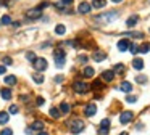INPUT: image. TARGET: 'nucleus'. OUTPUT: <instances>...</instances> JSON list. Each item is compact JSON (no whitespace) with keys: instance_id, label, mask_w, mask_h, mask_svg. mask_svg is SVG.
Segmentation results:
<instances>
[{"instance_id":"1","label":"nucleus","mask_w":150,"mask_h":135,"mask_svg":"<svg viewBox=\"0 0 150 135\" xmlns=\"http://www.w3.org/2000/svg\"><path fill=\"white\" fill-rule=\"evenodd\" d=\"M118 16H119L118 11H108V13H103V15L95 16V21H98V23H102V24H110V23L115 21Z\"/></svg>"},{"instance_id":"2","label":"nucleus","mask_w":150,"mask_h":135,"mask_svg":"<svg viewBox=\"0 0 150 135\" xmlns=\"http://www.w3.org/2000/svg\"><path fill=\"white\" fill-rule=\"evenodd\" d=\"M68 127H70V132L74 135L81 134V132L84 130V122L81 121V119H73V121L68 122Z\"/></svg>"},{"instance_id":"3","label":"nucleus","mask_w":150,"mask_h":135,"mask_svg":"<svg viewBox=\"0 0 150 135\" xmlns=\"http://www.w3.org/2000/svg\"><path fill=\"white\" fill-rule=\"evenodd\" d=\"M53 56H55V64H57V68H61V66L65 64V56H66L65 50L57 48L55 52H53Z\"/></svg>"},{"instance_id":"4","label":"nucleus","mask_w":150,"mask_h":135,"mask_svg":"<svg viewBox=\"0 0 150 135\" xmlns=\"http://www.w3.org/2000/svg\"><path fill=\"white\" fill-rule=\"evenodd\" d=\"M73 89H74V92H77V93H86L91 87L87 85L86 82H81V80H76V82L73 84Z\"/></svg>"},{"instance_id":"5","label":"nucleus","mask_w":150,"mask_h":135,"mask_svg":"<svg viewBox=\"0 0 150 135\" xmlns=\"http://www.w3.org/2000/svg\"><path fill=\"white\" fill-rule=\"evenodd\" d=\"M42 16V10L40 8H32V10L26 11V18L28 19H37V18Z\"/></svg>"},{"instance_id":"6","label":"nucleus","mask_w":150,"mask_h":135,"mask_svg":"<svg viewBox=\"0 0 150 135\" xmlns=\"http://www.w3.org/2000/svg\"><path fill=\"white\" fill-rule=\"evenodd\" d=\"M34 68L37 71H45L47 69V61L45 58H36L34 60Z\"/></svg>"},{"instance_id":"7","label":"nucleus","mask_w":150,"mask_h":135,"mask_svg":"<svg viewBox=\"0 0 150 135\" xmlns=\"http://www.w3.org/2000/svg\"><path fill=\"white\" fill-rule=\"evenodd\" d=\"M133 119H134V114L131 111H124V113L119 116V122H121V124H128V122H131Z\"/></svg>"},{"instance_id":"8","label":"nucleus","mask_w":150,"mask_h":135,"mask_svg":"<svg viewBox=\"0 0 150 135\" xmlns=\"http://www.w3.org/2000/svg\"><path fill=\"white\" fill-rule=\"evenodd\" d=\"M91 10H92V5H91V3H87V2H81L79 7H77V11H79V13H82V15L89 13Z\"/></svg>"},{"instance_id":"9","label":"nucleus","mask_w":150,"mask_h":135,"mask_svg":"<svg viewBox=\"0 0 150 135\" xmlns=\"http://www.w3.org/2000/svg\"><path fill=\"white\" fill-rule=\"evenodd\" d=\"M129 47H131V42L128 40V39H121V40L118 42V50L119 52H126Z\"/></svg>"},{"instance_id":"10","label":"nucleus","mask_w":150,"mask_h":135,"mask_svg":"<svg viewBox=\"0 0 150 135\" xmlns=\"http://www.w3.org/2000/svg\"><path fill=\"white\" fill-rule=\"evenodd\" d=\"M102 79H103L105 82H112V80L115 79V73H113V71H103V73H102Z\"/></svg>"},{"instance_id":"11","label":"nucleus","mask_w":150,"mask_h":135,"mask_svg":"<svg viewBox=\"0 0 150 135\" xmlns=\"http://www.w3.org/2000/svg\"><path fill=\"white\" fill-rule=\"evenodd\" d=\"M121 92H126V93H129L131 90H133V84L131 82H128V80H124V82H121V85L118 87Z\"/></svg>"},{"instance_id":"12","label":"nucleus","mask_w":150,"mask_h":135,"mask_svg":"<svg viewBox=\"0 0 150 135\" xmlns=\"http://www.w3.org/2000/svg\"><path fill=\"white\" fill-rule=\"evenodd\" d=\"M97 113V106H95L94 103H91V105H87L86 106V116H89V118H92V116Z\"/></svg>"},{"instance_id":"13","label":"nucleus","mask_w":150,"mask_h":135,"mask_svg":"<svg viewBox=\"0 0 150 135\" xmlns=\"http://www.w3.org/2000/svg\"><path fill=\"white\" fill-rule=\"evenodd\" d=\"M92 58H94L95 61H103V60L107 58V53H105V52H102V50H97V52H94Z\"/></svg>"},{"instance_id":"14","label":"nucleus","mask_w":150,"mask_h":135,"mask_svg":"<svg viewBox=\"0 0 150 135\" xmlns=\"http://www.w3.org/2000/svg\"><path fill=\"white\" fill-rule=\"evenodd\" d=\"M0 93H2V98H3V100H11V89H2Z\"/></svg>"},{"instance_id":"15","label":"nucleus","mask_w":150,"mask_h":135,"mask_svg":"<svg viewBox=\"0 0 150 135\" xmlns=\"http://www.w3.org/2000/svg\"><path fill=\"white\" fill-rule=\"evenodd\" d=\"M137 19H139V16H137V15L131 16L129 19L126 21V26H128V28H134V26H136V23H137Z\"/></svg>"},{"instance_id":"16","label":"nucleus","mask_w":150,"mask_h":135,"mask_svg":"<svg viewBox=\"0 0 150 135\" xmlns=\"http://www.w3.org/2000/svg\"><path fill=\"white\" fill-rule=\"evenodd\" d=\"M32 130H36V132H42V130H44V122H42V121H34V124H32Z\"/></svg>"},{"instance_id":"17","label":"nucleus","mask_w":150,"mask_h":135,"mask_svg":"<svg viewBox=\"0 0 150 135\" xmlns=\"http://www.w3.org/2000/svg\"><path fill=\"white\" fill-rule=\"evenodd\" d=\"M133 66H134V69H144V61L140 58H136L133 61Z\"/></svg>"},{"instance_id":"18","label":"nucleus","mask_w":150,"mask_h":135,"mask_svg":"<svg viewBox=\"0 0 150 135\" xmlns=\"http://www.w3.org/2000/svg\"><path fill=\"white\" fill-rule=\"evenodd\" d=\"M107 5V0H94L92 2V7L94 8H103Z\"/></svg>"},{"instance_id":"19","label":"nucleus","mask_w":150,"mask_h":135,"mask_svg":"<svg viewBox=\"0 0 150 135\" xmlns=\"http://www.w3.org/2000/svg\"><path fill=\"white\" fill-rule=\"evenodd\" d=\"M60 111H61V114H68V113H70V105H68L66 101H63V103L60 105Z\"/></svg>"},{"instance_id":"20","label":"nucleus","mask_w":150,"mask_h":135,"mask_svg":"<svg viewBox=\"0 0 150 135\" xmlns=\"http://www.w3.org/2000/svg\"><path fill=\"white\" fill-rule=\"evenodd\" d=\"M94 73H95V71H94V68H91V66H87V68H84V71H82V74H84L86 77H92V76H94Z\"/></svg>"},{"instance_id":"21","label":"nucleus","mask_w":150,"mask_h":135,"mask_svg":"<svg viewBox=\"0 0 150 135\" xmlns=\"http://www.w3.org/2000/svg\"><path fill=\"white\" fill-rule=\"evenodd\" d=\"M8 119H10V116H8V113H5V111H2L0 113V124H7Z\"/></svg>"},{"instance_id":"22","label":"nucleus","mask_w":150,"mask_h":135,"mask_svg":"<svg viewBox=\"0 0 150 135\" xmlns=\"http://www.w3.org/2000/svg\"><path fill=\"white\" fill-rule=\"evenodd\" d=\"M5 84H8V85H15V84H16V77L15 76H5Z\"/></svg>"},{"instance_id":"23","label":"nucleus","mask_w":150,"mask_h":135,"mask_svg":"<svg viewBox=\"0 0 150 135\" xmlns=\"http://www.w3.org/2000/svg\"><path fill=\"white\" fill-rule=\"evenodd\" d=\"M55 32H57L58 35H63L65 32H66V28H65L63 24H57V28H55Z\"/></svg>"},{"instance_id":"24","label":"nucleus","mask_w":150,"mask_h":135,"mask_svg":"<svg viewBox=\"0 0 150 135\" xmlns=\"http://www.w3.org/2000/svg\"><path fill=\"white\" fill-rule=\"evenodd\" d=\"M50 116H52L53 119H58L60 116H61L60 114V109H57V108H50Z\"/></svg>"},{"instance_id":"25","label":"nucleus","mask_w":150,"mask_h":135,"mask_svg":"<svg viewBox=\"0 0 150 135\" xmlns=\"http://www.w3.org/2000/svg\"><path fill=\"white\" fill-rule=\"evenodd\" d=\"M113 73H124V64H121V63H118V64H115V68H113Z\"/></svg>"},{"instance_id":"26","label":"nucleus","mask_w":150,"mask_h":135,"mask_svg":"<svg viewBox=\"0 0 150 135\" xmlns=\"http://www.w3.org/2000/svg\"><path fill=\"white\" fill-rule=\"evenodd\" d=\"M32 79H34L36 84H42V82H44V76H42V74H34Z\"/></svg>"},{"instance_id":"27","label":"nucleus","mask_w":150,"mask_h":135,"mask_svg":"<svg viewBox=\"0 0 150 135\" xmlns=\"http://www.w3.org/2000/svg\"><path fill=\"white\" fill-rule=\"evenodd\" d=\"M0 23H2V24H10L11 18L8 16V15H3V16H2V19H0Z\"/></svg>"},{"instance_id":"28","label":"nucleus","mask_w":150,"mask_h":135,"mask_svg":"<svg viewBox=\"0 0 150 135\" xmlns=\"http://www.w3.org/2000/svg\"><path fill=\"white\" fill-rule=\"evenodd\" d=\"M150 50V44H142V47L139 48V52H142V53H147Z\"/></svg>"},{"instance_id":"29","label":"nucleus","mask_w":150,"mask_h":135,"mask_svg":"<svg viewBox=\"0 0 150 135\" xmlns=\"http://www.w3.org/2000/svg\"><path fill=\"white\" fill-rule=\"evenodd\" d=\"M108 132H110L108 127H100L98 129V135H108Z\"/></svg>"},{"instance_id":"30","label":"nucleus","mask_w":150,"mask_h":135,"mask_svg":"<svg viewBox=\"0 0 150 135\" xmlns=\"http://www.w3.org/2000/svg\"><path fill=\"white\" fill-rule=\"evenodd\" d=\"M8 113H11V114H16V113H18V106H16V105H11V106L8 108Z\"/></svg>"},{"instance_id":"31","label":"nucleus","mask_w":150,"mask_h":135,"mask_svg":"<svg viewBox=\"0 0 150 135\" xmlns=\"http://www.w3.org/2000/svg\"><path fill=\"white\" fill-rule=\"evenodd\" d=\"M129 50H131V53H133V55H136V53L139 52V47H137V45H134V44H131Z\"/></svg>"},{"instance_id":"32","label":"nucleus","mask_w":150,"mask_h":135,"mask_svg":"<svg viewBox=\"0 0 150 135\" xmlns=\"http://www.w3.org/2000/svg\"><path fill=\"white\" fill-rule=\"evenodd\" d=\"M100 127H110V119H102Z\"/></svg>"},{"instance_id":"33","label":"nucleus","mask_w":150,"mask_h":135,"mask_svg":"<svg viewBox=\"0 0 150 135\" xmlns=\"http://www.w3.org/2000/svg\"><path fill=\"white\" fill-rule=\"evenodd\" d=\"M136 80H137L139 84H145V82H147V77H145V76H137Z\"/></svg>"},{"instance_id":"34","label":"nucleus","mask_w":150,"mask_h":135,"mask_svg":"<svg viewBox=\"0 0 150 135\" xmlns=\"http://www.w3.org/2000/svg\"><path fill=\"white\" fill-rule=\"evenodd\" d=\"M0 135H13V130L11 129H3V130L0 132Z\"/></svg>"},{"instance_id":"35","label":"nucleus","mask_w":150,"mask_h":135,"mask_svg":"<svg viewBox=\"0 0 150 135\" xmlns=\"http://www.w3.org/2000/svg\"><path fill=\"white\" fill-rule=\"evenodd\" d=\"M26 58H28L29 61H34V60H36V55H34L32 52H28V53H26Z\"/></svg>"},{"instance_id":"36","label":"nucleus","mask_w":150,"mask_h":135,"mask_svg":"<svg viewBox=\"0 0 150 135\" xmlns=\"http://www.w3.org/2000/svg\"><path fill=\"white\" fill-rule=\"evenodd\" d=\"M11 63H13V61H11L10 56H5V58H3V64H5V66H10Z\"/></svg>"},{"instance_id":"37","label":"nucleus","mask_w":150,"mask_h":135,"mask_svg":"<svg viewBox=\"0 0 150 135\" xmlns=\"http://www.w3.org/2000/svg\"><path fill=\"white\" fill-rule=\"evenodd\" d=\"M36 105H37V106H42V105H44V98L37 97V98H36Z\"/></svg>"},{"instance_id":"38","label":"nucleus","mask_w":150,"mask_h":135,"mask_svg":"<svg viewBox=\"0 0 150 135\" xmlns=\"http://www.w3.org/2000/svg\"><path fill=\"white\" fill-rule=\"evenodd\" d=\"M126 101H128V103H136L137 98L136 97H128V98H126Z\"/></svg>"},{"instance_id":"39","label":"nucleus","mask_w":150,"mask_h":135,"mask_svg":"<svg viewBox=\"0 0 150 135\" xmlns=\"http://www.w3.org/2000/svg\"><path fill=\"white\" fill-rule=\"evenodd\" d=\"M73 3V0H61V5L65 7V5H71Z\"/></svg>"},{"instance_id":"40","label":"nucleus","mask_w":150,"mask_h":135,"mask_svg":"<svg viewBox=\"0 0 150 135\" xmlns=\"http://www.w3.org/2000/svg\"><path fill=\"white\" fill-rule=\"evenodd\" d=\"M77 60H79V61H82V63H86V61H87V56L81 55V56H77Z\"/></svg>"},{"instance_id":"41","label":"nucleus","mask_w":150,"mask_h":135,"mask_svg":"<svg viewBox=\"0 0 150 135\" xmlns=\"http://www.w3.org/2000/svg\"><path fill=\"white\" fill-rule=\"evenodd\" d=\"M5 71H7V68H5V66H2V64H0V74H5Z\"/></svg>"},{"instance_id":"42","label":"nucleus","mask_w":150,"mask_h":135,"mask_svg":"<svg viewBox=\"0 0 150 135\" xmlns=\"http://www.w3.org/2000/svg\"><path fill=\"white\" fill-rule=\"evenodd\" d=\"M55 80H57V82H61L63 77H61V76H57V77H55Z\"/></svg>"},{"instance_id":"43","label":"nucleus","mask_w":150,"mask_h":135,"mask_svg":"<svg viewBox=\"0 0 150 135\" xmlns=\"http://www.w3.org/2000/svg\"><path fill=\"white\" fill-rule=\"evenodd\" d=\"M37 135H49V134H47V132H39Z\"/></svg>"},{"instance_id":"44","label":"nucleus","mask_w":150,"mask_h":135,"mask_svg":"<svg viewBox=\"0 0 150 135\" xmlns=\"http://www.w3.org/2000/svg\"><path fill=\"white\" fill-rule=\"evenodd\" d=\"M119 135H129V134H128V132H121Z\"/></svg>"},{"instance_id":"45","label":"nucleus","mask_w":150,"mask_h":135,"mask_svg":"<svg viewBox=\"0 0 150 135\" xmlns=\"http://www.w3.org/2000/svg\"><path fill=\"white\" fill-rule=\"evenodd\" d=\"M112 2H115V3H119V2H121V0H112Z\"/></svg>"}]
</instances>
